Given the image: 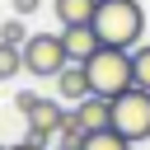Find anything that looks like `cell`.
I'll list each match as a JSON object with an SVG mask.
<instances>
[{
    "mask_svg": "<svg viewBox=\"0 0 150 150\" xmlns=\"http://www.w3.org/2000/svg\"><path fill=\"white\" fill-rule=\"evenodd\" d=\"M94 33L103 47H136L141 33H145V9L141 0H98L94 9Z\"/></svg>",
    "mask_w": 150,
    "mask_h": 150,
    "instance_id": "6da1fadb",
    "label": "cell"
},
{
    "mask_svg": "<svg viewBox=\"0 0 150 150\" xmlns=\"http://www.w3.org/2000/svg\"><path fill=\"white\" fill-rule=\"evenodd\" d=\"M84 75H89V94H98V98H117V94H127L136 84L131 80V52L127 47H98L84 61Z\"/></svg>",
    "mask_w": 150,
    "mask_h": 150,
    "instance_id": "7a4b0ae2",
    "label": "cell"
},
{
    "mask_svg": "<svg viewBox=\"0 0 150 150\" xmlns=\"http://www.w3.org/2000/svg\"><path fill=\"white\" fill-rule=\"evenodd\" d=\"M14 108H19V117H28V141H38V145H47L52 136H61V127L70 117V108L61 98H42V94H28V89L14 98Z\"/></svg>",
    "mask_w": 150,
    "mask_h": 150,
    "instance_id": "3957f363",
    "label": "cell"
},
{
    "mask_svg": "<svg viewBox=\"0 0 150 150\" xmlns=\"http://www.w3.org/2000/svg\"><path fill=\"white\" fill-rule=\"evenodd\" d=\"M112 131H117V136H127L131 145L150 141V89L131 84L127 94H117V98H112Z\"/></svg>",
    "mask_w": 150,
    "mask_h": 150,
    "instance_id": "277c9868",
    "label": "cell"
},
{
    "mask_svg": "<svg viewBox=\"0 0 150 150\" xmlns=\"http://www.w3.org/2000/svg\"><path fill=\"white\" fill-rule=\"evenodd\" d=\"M66 66H70V56L61 47V33H28V42H23V70L28 75L56 80Z\"/></svg>",
    "mask_w": 150,
    "mask_h": 150,
    "instance_id": "5b68a950",
    "label": "cell"
},
{
    "mask_svg": "<svg viewBox=\"0 0 150 150\" xmlns=\"http://www.w3.org/2000/svg\"><path fill=\"white\" fill-rule=\"evenodd\" d=\"M61 47H66V56L75 61V66H84L103 42H98V33H94V23H75V28H61Z\"/></svg>",
    "mask_w": 150,
    "mask_h": 150,
    "instance_id": "8992f818",
    "label": "cell"
},
{
    "mask_svg": "<svg viewBox=\"0 0 150 150\" xmlns=\"http://www.w3.org/2000/svg\"><path fill=\"white\" fill-rule=\"evenodd\" d=\"M70 112H75V122L84 127V136H89V131H108V127H112V98L89 94V98H80Z\"/></svg>",
    "mask_w": 150,
    "mask_h": 150,
    "instance_id": "52a82bcc",
    "label": "cell"
},
{
    "mask_svg": "<svg viewBox=\"0 0 150 150\" xmlns=\"http://www.w3.org/2000/svg\"><path fill=\"white\" fill-rule=\"evenodd\" d=\"M56 98H61V103H70V108H75L80 98H89V75H84V66H75V61H70V66L56 75Z\"/></svg>",
    "mask_w": 150,
    "mask_h": 150,
    "instance_id": "ba28073f",
    "label": "cell"
},
{
    "mask_svg": "<svg viewBox=\"0 0 150 150\" xmlns=\"http://www.w3.org/2000/svg\"><path fill=\"white\" fill-rule=\"evenodd\" d=\"M52 9H56V19H61V28H75V23H94L98 0H56Z\"/></svg>",
    "mask_w": 150,
    "mask_h": 150,
    "instance_id": "9c48e42d",
    "label": "cell"
},
{
    "mask_svg": "<svg viewBox=\"0 0 150 150\" xmlns=\"http://www.w3.org/2000/svg\"><path fill=\"white\" fill-rule=\"evenodd\" d=\"M75 150H131V141H127V136H117V131L108 127V131H89Z\"/></svg>",
    "mask_w": 150,
    "mask_h": 150,
    "instance_id": "30bf717a",
    "label": "cell"
},
{
    "mask_svg": "<svg viewBox=\"0 0 150 150\" xmlns=\"http://www.w3.org/2000/svg\"><path fill=\"white\" fill-rule=\"evenodd\" d=\"M131 80L141 89H150V42H136L131 47Z\"/></svg>",
    "mask_w": 150,
    "mask_h": 150,
    "instance_id": "8fae6325",
    "label": "cell"
},
{
    "mask_svg": "<svg viewBox=\"0 0 150 150\" xmlns=\"http://www.w3.org/2000/svg\"><path fill=\"white\" fill-rule=\"evenodd\" d=\"M23 70V47H9V42H0V80H14Z\"/></svg>",
    "mask_w": 150,
    "mask_h": 150,
    "instance_id": "7c38bea8",
    "label": "cell"
},
{
    "mask_svg": "<svg viewBox=\"0 0 150 150\" xmlns=\"http://www.w3.org/2000/svg\"><path fill=\"white\" fill-rule=\"evenodd\" d=\"M0 42H9V47H23V42H28V28H23V19H19V14L0 23Z\"/></svg>",
    "mask_w": 150,
    "mask_h": 150,
    "instance_id": "4fadbf2b",
    "label": "cell"
},
{
    "mask_svg": "<svg viewBox=\"0 0 150 150\" xmlns=\"http://www.w3.org/2000/svg\"><path fill=\"white\" fill-rule=\"evenodd\" d=\"M33 9H42V0H14V14H19V19H28Z\"/></svg>",
    "mask_w": 150,
    "mask_h": 150,
    "instance_id": "5bb4252c",
    "label": "cell"
},
{
    "mask_svg": "<svg viewBox=\"0 0 150 150\" xmlns=\"http://www.w3.org/2000/svg\"><path fill=\"white\" fill-rule=\"evenodd\" d=\"M9 150H47V145H38V141H23V145H9Z\"/></svg>",
    "mask_w": 150,
    "mask_h": 150,
    "instance_id": "9a60e30c",
    "label": "cell"
},
{
    "mask_svg": "<svg viewBox=\"0 0 150 150\" xmlns=\"http://www.w3.org/2000/svg\"><path fill=\"white\" fill-rule=\"evenodd\" d=\"M56 150H75V145H56Z\"/></svg>",
    "mask_w": 150,
    "mask_h": 150,
    "instance_id": "2e32d148",
    "label": "cell"
},
{
    "mask_svg": "<svg viewBox=\"0 0 150 150\" xmlns=\"http://www.w3.org/2000/svg\"><path fill=\"white\" fill-rule=\"evenodd\" d=\"M0 150H9V145H0Z\"/></svg>",
    "mask_w": 150,
    "mask_h": 150,
    "instance_id": "e0dca14e",
    "label": "cell"
}]
</instances>
